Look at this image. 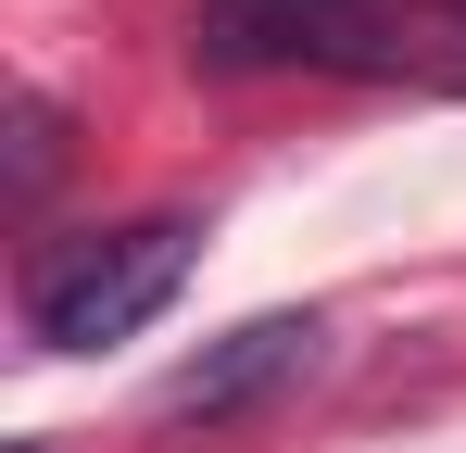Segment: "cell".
Returning a JSON list of instances; mask_svg holds the SVG:
<instances>
[{"label": "cell", "instance_id": "6da1fadb", "mask_svg": "<svg viewBox=\"0 0 466 453\" xmlns=\"http://www.w3.org/2000/svg\"><path fill=\"white\" fill-rule=\"evenodd\" d=\"M189 252H202L189 215H127V226H88V239H51L25 265V340L38 353H114V340H139L164 302L189 290Z\"/></svg>", "mask_w": 466, "mask_h": 453}, {"label": "cell", "instance_id": "7a4b0ae2", "mask_svg": "<svg viewBox=\"0 0 466 453\" xmlns=\"http://www.w3.org/2000/svg\"><path fill=\"white\" fill-rule=\"evenodd\" d=\"M189 64L202 76H390L403 0H202Z\"/></svg>", "mask_w": 466, "mask_h": 453}, {"label": "cell", "instance_id": "3957f363", "mask_svg": "<svg viewBox=\"0 0 466 453\" xmlns=\"http://www.w3.org/2000/svg\"><path fill=\"white\" fill-rule=\"evenodd\" d=\"M328 366V315H252V327H228V340H202L189 366L152 390L164 428H228V416H265L278 390H303V378Z\"/></svg>", "mask_w": 466, "mask_h": 453}, {"label": "cell", "instance_id": "277c9868", "mask_svg": "<svg viewBox=\"0 0 466 453\" xmlns=\"http://www.w3.org/2000/svg\"><path fill=\"white\" fill-rule=\"evenodd\" d=\"M403 64L441 76V88H466V0H403ZM390 64V76H403Z\"/></svg>", "mask_w": 466, "mask_h": 453}, {"label": "cell", "instance_id": "5b68a950", "mask_svg": "<svg viewBox=\"0 0 466 453\" xmlns=\"http://www.w3.org/2000/svg\"><path fill=\"white\" fill-rule=\"evenodd\" d=\"M51 176H64V114L38 88H13V202H38Z\"/></svg>", "mask_w": 466, "mask_h": 453}]
</instances>
